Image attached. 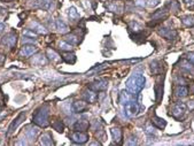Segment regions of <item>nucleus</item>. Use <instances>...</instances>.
Masks as SVG:
<instances>
[{"mask_svg": "<svg viewBox=\"0 0 194 146\" xmlns=\"http://www.w3.org/2000/svg\"><path fill=\"white\" fill-rule=\"evenodd\" d=\"M146 83V78L141 74H134L131 77L125 82L126 90L130 91L131 93L133 94H139L140 91L144 89Z\"/></svg>", "mask_w": 194, "mask_h": 146, "instance_id": "f257e3e1", "label": "nucleus"}, {"mask_svg": "<svg viewBox=\"0 0 194 146\" xmlns=\"http://www.w3.org/2000/svg\"><path fill=\"white\" fill-rule=\"evenodd\" d=\"M48 106L44 105L37 110L32 118V121L35 124L39 127H47L48 126Z\"/></svg>", "mask_w": 194, "mask_h": 146, "instance_id": "f03ea898", "label": "nucleus"}, {"mask_svg": "<svg viewBox=\"0 0 194 146\" xmlns=\"http://www.w3.org/2000/svg\"><path fill=\"white\" fill-rule=\"evenodd\" d=\"M122 107H123V113L125 114L126 118H132L134 115H137L138 110H139V106H138V102L136 99L129 101Z\"/></svg>", "mask_w": 194, "mask_h": 146, "instance_id": "7ed1b4c3", "label": "nucleus"}, {"mask_svg": "<svg viewBox=\"0 0 194 146\" xmlns=\"http://www.w3.org/2000/svg\"><path fill=\"white\" fill-rule=\"evenodd\" d=\"M186 112V104L184 102H176L175 105H172L171 107V115L176 118H183V115L185 114Z\"/></svg>", "mask_w": 194, "mask_h": 146, "instance_id": "20e7f679", "label": "nucleus"}, {"mask_svg": "<svg viewBox=\"0 0 194 146\" xmlns=\"http://www.w3.org/2000/svg\"><path fill=\"white\" fill-rule=\"evenodd\" d=\"M107 88H108V82H107V79L100 78V79H97V81H94L93 83H91V85H90L89 89L98 92V91H106Z\"/></svg>", "mask_w": 194, "mask_h": 146, "instance_id": "39448f33", "label": "nucleus"}, {"mask_svg": "<svg viewBox=\"0 0 194 146\" xmlns=\"http://www.w3.org/2000/svg\"><path fill=\"white\" fill-rule=\"evenodd\" d=\"M70 138H71V140H73L74 143H76V144H84V143H86L89 140V135L85 134L84 131H75V132L70 136Z\"/></svg>", "mask_w": 194, "mask_h": 146, "instance_id": "423d86ee", "label": "nucleus"}, {"mask_svg": "<svg viewBox=\"0 0 194 146\" xmlns=\"http://www.w3.org/2000/svg\"><path fill=\"white\" fill-rule=\"evenodd\" d=\"M16 41H17V35L14 32V31L8 32L4 38H2V44L7 45L8 47H11V49H13V47L16 45Z\"/></svg>", "mask_w": 194, "mask_h": 146, "instance_id": "0eeeda50", "label": "nucleus"}, {"mask_svg": "<svg viewBox=\"0 0 194 146\" xmlns=\"http://www.w3.org/2000/svg\"><path fill=\"white\" fill-rule=\"evenodd\" d=\"M158 35H161L162 37H164L167 39H175V38H177V31L174 30V29L167 28V27L158 29Z\"/></svg>", "mask_w": 194, "mask_h": 146, "instance_id": "6e6552de", "label": "nucleus"}, {"mask_svg": "<svg viewBox=\"0 0 194 146\" xmlns=\"http://www.w3.org/2000/svg\"><path fill=\"white\" fill-rule=\"evenodd\" d=\"M25 118V112H22V113H20V115L17 116L14 121L11 123V126H9V128H8V131H7V135H11V134H13L14 131H15V129H16L17 127L20 126L21 123H22V121L24 120Z\"/></svg>", "mask_w": 194, "mask_h": 146, "instance_id": "1a4fd4ad", "label": "nucleus"}, {"mask_svg": "<svg viewBox=\"0 0 194 146\" xmlns=\"http://www.w3.org/2000/svg\"><path fill=\"white\" fill-rule=\"evenodd\" d=\"M133 99H136V94L131 93L128 90H123L121 94H120V104L122 106H124L125 104H128V102L133 100Z\"/></svg>", "mask_w": 194, "mask_h": 146, "instance_id": "9d476101", "label": "nucleus"}, {"mask_svg": "<svg viewBox=\"0 0 194 146\" xmlns=\"http://www.w3.org/2000/svg\"><path fill=\"white\" fill-rule=\"evenodd\" d=\"M89 108V102L85 100H77L73 104V110L75 113H83Z\"/></svg>", "mask_w": 194, "mask_h": 146, "instance_id": "9b49d317", "label": "nucleus"}, {"mask_svg": "<svg viewBox=\"0 0 194 146\" xmlns=\"http://www.w3.org/2000/svg\"><path fill=\"white\" fill-rule=\"evenodd\" d=\"M83 98L85 99V101H87L89 104H94V102H97L98 100V94L95 93V91L89 89V90H86V91H84Z\"/></svg>", "mask_w": 194, "mask_h": 146, "instance_id": "f8f14e48", "label": "nucleus"}, {"mask_svg": "<svg viewBox=\"0 0 194 146\" xmlns=\"http://www.w3.org/2000/svg\"><path fill=\"white\" fill-rule=\"evenodd\" d=\"M38 134H39V128H38V127H33V126L28 127L24 132L25 137L28 138L29 140H35L36 137L38 136Z\"/></svg>", "mask_w": 194, "mask_h": 146, "instance_id": "ddd939ff", "label": "nucleus"}, {"mask_svg": "<svg viewBox=\"0 0 194 146\" xmlns=\"http://www.w3.org/2000/svg\"><path fill=\"white\" fill-rule=\"evenodd\" d=\"M38 51L36 46H33V45H24L20 51V54L21 57H30V55H32Z\"/></svg>", "mask_w": 194, "mask_h": 146, "instance_id": "4468645a", "label": "nucleus"}, {"mask_svg": "<svg viewBox=\"0 0 194 146\" xmlns=\"http://www.w3.org/2000/svg\"><path fill=\"white\" fill-rule=\"evenodd\" d=\"M31 63L33 66H37V67H41V66H45L47 63V59L45 55L43 54H37L35 57L32 58V60H31Z\"/></svg>", "mask_w": 194, "mask_h": 146, "instance_id": "2eb2a0df", "label": "nucleus"}, {"mask_svg": "<svg viewBox=\"0 0 194 146\" xmlns=\"http://www.w3.org/2000/svg\"><path fill=\"white\" fill-rule=\"evenodd\" d=\"M35 7H38L43 11H48L52 7V0H37Z\"/></svg>", "mask_w": 194, "mask_h": 146, "instance_id": "dca6fc26", "label": "nucleus"}, {"mask_svg": "<svg viewBox=\"0 0 194 146\" xmlns=\"http://www.w3.org/2000/svg\"><path fill=\"white\" fill-rule=\"evenodd\" d=\"M87 129H89V122L85 120H79L74 124L75 131H86Z\"/></svg>", "mask_w": 194, "mask_h": 146, "instance_id": "f3484780", "label": "nucleus"}, {"mask_svg": "<svg viewBox=\"0 0 194 146\" xmlns=\"http://www.w3.org/2000/svg\"><path fill=\"white\" fill-rule=\"evenodd\" d=\"M112 132V136H113L114 142L116 144H121L122 143V130L120 128H113L110 130Z\"/></svg>", "mask_w": 194, "mask_h": 146, "instance_id": "a211bd4d", "label": "nucleus"}, {"mask_svg": "<svg viewBox=\"0 0 194 146\" xmlns=\"http://www.w3.org/2000/svg\"><path fill=\"white\" fill-rule=\"evenodd\" d=\"M152 124L154 127H156L158 129H164L167 126V122L163 120L162 118H158V116H154L152 118Z\"/></svg>", "mask_w": 194, "mask_h": 146, "instance_id": "6ab92c4d", "label": "nucleus"}, {"mask_svg": "<svg viewBox=\"0 0 194 146\" xmlns=\"http://www.w3.org/2000/svg\"><path fill=\"white\" fill-rule=\"evenodd\" d=\"M30 27H31L33 31L37 33H44L45 35V33L47 32V30H46L39 22H36V21H32V22L30 23Z\"/></svg>", "mask_w": 194, "mask_h": 146, "instance_id": "aec40b11", "label": "nucleus"}, {"mask_svg": "<svg viewBox=\"0 0 194 146\" xmlns=\"http://www.w3.org/2000/svg\"><path fill=\"white\" fill-rule=\"evenodd\" d=\"M40 144L41 145H46V146H51L54 144V142H53V138L52 136L49 134H43L40 136Z\"/></svg>", "mask_w": 194, "mask_h": 146, "instance_id": "412c9836", "label": "nucleus"}, {"mask_svg": "<svg viewBox=\"0 0 194 146\" xmlns=\"http://www.w3.org/2000/svg\"><path fill=\"white\" fill-rule=\"evenodd\" d=\"M150 71L154 75H158V74H161L162 71V66L160 61H152L150 62Z\"/></svg>", "mask_w": 194, "mask_h": 146, "instance_id": "4be33fe9", "label": "nucleus"}, {"mask_svg": "<svg viewBox=\"0 0 194 146\" xmlns=\"http://www.w3.org/2000/svg\"><path fill=\"white\" fill-rule=\"evenodd\" d=\"M167 13H168V11H167V7H164L163 9H158V11H156V12H155L153 15H152V19H153V20H155V21L162 20V19H164V17L167 16Z\"/></svg>", "mask_w": 194, "mask_h": 146, "instance_id": "5701e85b", "label": "nucleus"}, {"mask_svg": "<svg viewBox=\"0 0 194 146\" xmlns=\"http://www.w3.org/2000/svg\"><path fill=\"white\" fill-rule=\"evenodd\" d=\"M55 25H57V29L59 30V31H60L61 33H65V32H68V31H69L68 25H67L65 22H63V20H62V19H57Z\"/></svg>", "mask_w": 194, "mask_h": 146, "instance_id": "b1692460", "label": "nucleus"}, {"mask_svg": "<svg viewBox=\"0 0 194 146\" xmlns=\"http://www.w3.org/2000/svg\"><path fill=\"white\" fill-rule=\"evenodd\" d=\"M180 66H182V68L184 69V70H186V71H188V73L194 75V66L191 63L190 61L183 59V60L180 61Z\"/></svg>", "mask_w": 194, "mask_h": 146, "instance_id": "393cba45", "label": "nucleus"}, {"mask_svg": "<svg viewBox=\"0 0 194 146\" xmlns=\"http://www.w3.org/2000/svg\"><path fill=\"white\" fill-rule=\"evenodd\" d=\"M129 29H131L132 31H134V33H140L142 30H144L141 24H139L137 21H131L129 23Z\"/></svg>", "mask_w": 194, "mask_h": 146, "instance_id": "a878e982", "label": "nucleus"}, {"mask_svg": "<svg viewBox=\"0 0 194 146\" xmlns=\"http://www.w3.org/2000/svg\"><path fill=\"white\" fill-rule=\"evenodd\" d=\"M175 94L179 98L186 97L188 94V89L186 86H178L177 89L175 90Z\"/></svg>", "mask_w": 194, "mask_h": 146, "instance_id": "bb28decb", "label": "nucleus"}, {"mask_svg": "<svg viewBox=\"0 0 194 146\" xmlns=\"http://www.w3.org/2000/svg\"><path fill=\"white\" fill-rule=\"evenodd\" d=\"M162 92H163V84L161 82H156V85H155V93H156V101H160L162 98Z\"/></svg>", "mask_w": 194, "mask_h": 146, "instance_id": "cd10ccee", "label": "nucleus"}, {"mask_svg": "<svg viewBox=\"0 0 194 146\" xmlns=\"http://www.w3.org/2000/svg\"><path fill=\"white\" fill-rule=\"evenodd\" d=\"M62 59H63L67 63H71V65L76 62V55H75L74 53H65V54L62 55Z\"/></svg>", "mask_w": 194, "mask_h": 146, "instance_id": "c85d7f7f", "label": "nucleus"}, {"mask_svg": "<svg viewBox=\"0 0 194 146\" xmlns=\"http://www.w3.org/2000/svg\"><path fill=\"white\" fill-rule=\"evenodd\" d=\"M68 16L71 21H76L79 19V13L77 12V9L75 7H70L68 12Z\"/></svg>", "mask_w": 194, "mask_h": 146, "instance_id": "c756f323", "label": "nucleus"}, {"mask_svg": "<svg viewBox=\"0 0 194 146\" xmlns=\"http://www.w3.org/2000/svg\"><path fill=\"white\" fill-rule=\"evenodd\" d=\"M182 21L186 27H193L194 25V16L193 15H185V16L182 17Z\"/></svg>", "mask_w": 194, "mask_h": 146, "instance_id": "7c9ffc66", "label": "nucleus"}, {"mask_svg": "<svg viewBox=\"0 0 194 146\" xmlns=\"http://www.w3.org/2000/svg\"><path fill=\"white\" fill-rule=\"evenodd\" d=\"M107 7H108V9H109V11H112V12L120 13L122 11V6H121V5H118L117 1H113V2H110V4L107 5Z\"/></svg>", "mask_w": 194, "mask_h": 146, "instance_id": "2f4dec72", "label": "nucleus"}, {"mask_svg": "<svg viewBox=\"0 0 194 146\" xmlns=\"http://www.w3.org/2000/svg\"><path fill=\"white\" fill-rule=\"evenodd\" d=\"M47 57H48V59H51V60H53V61H60L61 60L60 55H59L55 51H53V49H47Z\"/></svg>", "mask_w": 194, "mask_h": 146, "instance_id": "473e14b6", "label": "nucleus"}, {"mask_svg": "<svg viewBox=\"0 0 194 146\" xmlns=\"http://www.w3.org/2000/svg\"><path fill=\"white\" fill-rule=\"evenodd\" d=\"M59 47H60V49H62V51H65V52H70V51L73 49V45L69 44L68 41H60V44H59Z\"/></svg>", "mask_w": 194, "mask_h": 146, "instance_id": "72a5a7b5", "label": "nucleus"}, {"mask_svg": "<svg viewBox=\"0 0 194 146\" xmlns=\"http://www.w3.org/2000/svg\"><path fill=\"white\" fill-rule=\"evenodd\" d=\"M65 41L71 43V44H77L78 43V36L74 35V33H70V35H68V36L65 37Z\"/></svg>", "mask_w": 194, "mask_h": 146, "instance_id": "f704fd0d", "label": "nucleus"}, {"mask_svg": "<svg viewBox=\"0 0 194 146\" xmlns=\"http://www.w3.org/2000/svg\"><path fill=\"white\" fill-rule=\"evenodd\" d=\"M52 127L57 130V131H59V132H62V131H63V124H62V122H61L60 120H57L55 122H53Z\"/></svg>", "mask_w": 194, "mask_h": 146, "instance_id": "c9c22d12", "label": "nucleus"}, {"mask_svg": "<svg viewBox=\"0 0 194 146\" xmlns=\"http://www.w3.org/2000/svg\"><path fill=\"white\" fill-rule=\"evenodd\" d=\"M23 35L27 37H31V38L37 37V32H35V31H30V30H24V31H23Z\"/></svg>", "mask_w": 194, "mask_h": 146, "instance_id": "e433bc0d", "label": "nucleus"}, {"mask_svg": "<svg viewBox=\"0 0 194 146\" xmlns=\"http://www.w3.org/2000/svg\"><path fill=\"white\" fill-rule=\"evenodd\" d=\"M137 137H130L129 138V140L126 142V145H137Z\"/></svg>", "mask_w": 194, "mask_h": 146, "instance_id": "4c0bfd02", "label": "nucleus"}, {"mask_svg": "<svg viewBox=\"0 0 194 146\" xmlns=\"http://www.w3.org/2000/svg\"><path fill=\"white\" fill-rule=\"evenodd\" d=\"M133 4L134 6H137V7H144L145 6V0H133Z\"/></svg>", "mask_w": 194, "mask_h": 146, "instance_id": "58836bf2", "label": "nucleus"}, {"mask_svg": "<svg viewBox=\"0 0 194 146\" xmlns=\"http://www.w3.org/2000/svg\"><path fill=\"white\" fill-rule=\"evenodd\" d=\"M160 4V0H148L147 1V5L150 6V7H155V6H158Z\"/></svg>", "mask_w": 194, "mask_h": 146, "instance_id": "ea45409f", "label": "nucleus"}, {"mask_svg": "<svg viewBox=\"0 0 194 146\" xmlns=\"http://www.w3.org/2000/svg\"><path fill=\"white\" fill-rule=\"evenodd\" d=\"M22 41L23 43H31V44H33V43H36V39H33V38H31V37H27L24 36L23 37V39H22Z\"/></svg>", "mask_w": 194, "mask_h": 146, "instance_id": "a19ab883", "label": "nucleus"}, {"mask_svg": "<svg viewBox=\"0 0 194 146\" xmlns=\"http://www.w3.org/2000/svg\"><path fill=\"white\" fill-rule=\"evenodd\" d=\"M187 59L191 61V62H193L194 63V53L193 52H190L187 54Z\"/></svg>", "mask_w": 194, "mask_h": 146, "instance_id": "79ce46f5", "label": "nucleus"}, {"mask_svg": "<svg viewBox=\"0 0 194 146\" xmlns=\"http://www.w3.org/2000/svg\"><path fill=\"white\" fill-rule=\"evenodd\" d=\"M146 132H147V134H154V128L153 127L148 126L147 128H146Z\"/></svg>", "mask_w": 194, "mask_h": 146, "instance_id": "37998d69", "label": "nucleus"}, {"mask_svg": "<svg viewBox=\"0 0 194 146\" xmlns=\"http://www.w3.org/2000/svg\"><path fill=\"white\" fill-rule=\"evenodd\" d=\"M5 29H6V24L5 23H0V33L2 32Z\"/></svg>", "mask_w": 194, "mask_h": 146, "instance_id": "c03bdc74", "label": "nucleus"}, {"mask_svg": "<svg viewBox=\"0 0 194 146\" xmlns=\"http://www.w3.org/2000/svg\"><path fill=\"white\" fill-rule=\"evenodd\" d=\"M4 61H5V55L0 54V63H4Z\"/></svg>", "mask_w": 194, "mask_h": 146, "instance_id": "a18cd8bd", "label": "nucleus"}, {"mask_svg": "<svg viewBox=\"0 0 194 146\" xmlns=\"http://www.w3.org/2000/svg\"><path fill=\"white\" fill-rule=\"evenodd\" d=\"M191 92H192V93L194 94V84L192 85V88H191Z\"/></svg>", "mask_w": 194, "mask_h": 146, "instance_id": "49530a36", "label": "nucleus"}, {"mask_svg": "<svg viewBox=\"0 0 194 146\" xmlns=\"http://www.w3.org/2000/svg\"><path fill=\"white\" fill-rule=\"evenodd\" d=\"M2 1H13V0H2Z\"/></svg>", "mask_w": 194, "mask_h": 146, "instance_id": "de8ad7c7", "label": "nucleus"}, {"mask_svg": "<svg viewBox=\"0 0 194 146\" xmlns=\"http://www.w3.org/2000/svg\"><path fill=\"white\" fill-rule=\"evenodd\" d=\"M184 1H185V2H188V1H190V0H184Z\"/></svg>", "mask_w": 194, "mask_h": 146, "instance_id": "09e8293b", "label": "nucleus"}]
</instances>
